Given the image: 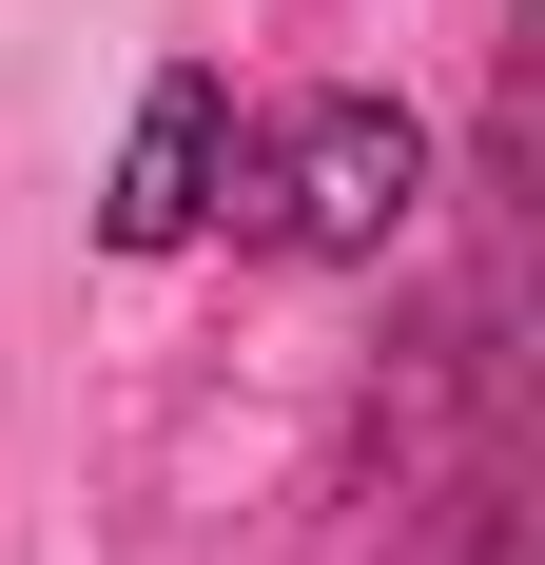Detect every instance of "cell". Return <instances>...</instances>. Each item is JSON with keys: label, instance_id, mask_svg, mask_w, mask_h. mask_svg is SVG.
<instances>
[{"label": "cell", "instance_id": "7a4b0ae2", "mask_svg": "<svg viewBox=\"0 0 545 565\" xmlns=\"http://www.w3.org/2000/svg\"><path fill=\"white\" fill-rule=\"evenodd\" d=\"M215 195H234V78H157L98 234H117V254H175V234H215Z\"/></svg>", "mask_w": 545, "mask_h": 565}, {"label": "cell", "instance_id": "6da1fadb", "mask_svg": "<svg viewBox=\"0 0 545 565\" xmlns=\"http://www.w3.org/2000/svg\"><path fill=\"white\" fill-rule=\"evenodd\" d=\"M215 215H254L272 254H312V274H351V254H389V234L429 215V137L389 98H292L272 137H234V195Z\"/></svg>", "mask_w": 545, "mask_h": 565}]
</instances>
